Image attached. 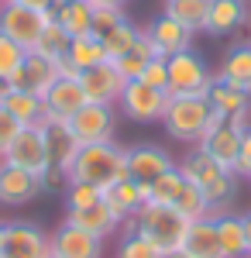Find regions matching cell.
Masks as SVG:
<instances>
[{
  "mask_svg": "<svg viewBox=\"0 0 251 258\" xmlns=\"http://www.w3.org/2000/svg\"><path fill=\"white\" fill-rule=\"evenodd\" d=\"M73 182H90V186H114L120 179H128V148H120L114 138L97 141V145H79L76 159L69 165Z\"/></svg>",
  "mask_w": 251,
  "mask_h": 258,
  "instance_id": "1",
  "label": "cell"
},
{
  "mask_svg": "<svg viewBox=\"0 0 251 258\" xmlns=\"http://www.w3.org/2000/svg\"><path fill=\"white\" fill-rule=\"evenodd\" d=\"M179 172L207 197L213 214L227 210V207L234 203V197H237V176L227 172L224 165H217V162H213L210 155H203L200 148H193L186 159L179 162Z\"/></svg>",
  "mask_w": 251,
  "mask_h": 258,
  "instance_id": "2",
  "label": "cell"
},
{
  "mask_svg": "<svg viewBox=\"0 0 251 258\" xmlns=\"http://www.w3.org/2000/svg\"><path fill=\"white\" fill-rule=\"evenodd\" d=\"M128 224L138 234H145L152 244H158L162 251H179L182 241H186V231H190V220L175 207H165V203H145Z\"/></svg>",
  "mask_w": 251,
  "mask_h": 258,
  "instance_id": "3",
  "label": "cell"
},
{
  "mask_svg": "<svg viewBox=\"0 0 251 258\" xmlns=\"http://www.w3.org/2000/svg\"><path fill=\"white\" fill-rule=\"evenodd\" d=\"M210 114L213 107L207 97H169L162 124L175 141H186L196 148L203 141V135L210 131Z\"/></svg>",
  "mask_w": 251,
  "mask_h": 258,
  "instance_id": "4",
  "label": "cell"
},
{
  "mask_svg": "<svg viewBox=\"0 0 251 258\" xmlns=\"http://www.w3.org/2000/svg\"><path fill=\"white\" fill-rule=\"evenodd\" d=\"M48 21H55V11H35L21 0H0V35L18 41L24 52L38 48V38L48 28Z\"/></svg>",
  "mask_w": 251,
  "mask_h": 258,
  "instance_id": "5",
  "label": "cell"
},
{
  "mask_svg": "<svg viewBox=\"0 0 251 258\" xmlns=\"http://www.w3.org/2000/svg\"><path fill=\"white\" fill-rule=\"evenodd\" d=\"M165 66H169V97H207L213 73L200 52L193 48L175 52L165 59Z\"/></svg>",
  "mask_w": 251,
  "mask_h": 258,
  "instance_id": "6",
  "label": "cell"
},
{
  "mask_svg": "<svg viewBox=\"0 0 251 258\" xmlns=\"http://www.w3.org/2000/svg\"><path fill=\"white\" fill-rule=\"evenodd\" d=\"M0 258H52V234L28 220H7L0 238Z\"/></svg>",
  "mask_w": 251,
  "mask_h": 258,
  "instance_id": "7",
  "label": "cell"
},
{
  "mask_svg": "<svg viewBox=\"0 0 251 258\" xmlns=\"http://www.w3.org/2000/svg\"><path fill=\"white\" fill-rule=\"evenodd\" d=\"M120 110L128 114L131 120L138 124H155V120L165 117V107H169V93H162V90H152L148 83L141 80H131L124 83V90H120Z\"/></svg>",
  "mask_w": 251,
  "mask_h": 258,
  "instance_id": "8",
  "label": "cell"
},
{
  "mask_svg": "<svg viewBox=\"0 0 251 258\" xmlns=\"http://www.w3.org/2000/svg\"><path fill=\"white\" fill-rule=\"evenodd\" d=\"M4 162H7V165H18L24 172H35V176L41 179V172L48 169V152H45V131H41V124L21 127L18 138L11 141Z\"/></svg>",
  "mask_w": 251,
  "mask_h": 258,
  "instance_id": "9",
  "label": "cell"
},
{
  "mask_svg": "<svg viewBox=\"0 0 251 258\" xmlns=\"http://www.w3.org/2000/svg\"><path fill=\"white\" fill-rule=\"evenodd\" d=\"M58 80V59H48L41 52H24L21 66L11 73V86L14 90H24V93H35V97H45L48 86Z\"/></svg>",
  "mask_w": 251,
  "mask_h": 258,
  "instance_id": "10",
  "label": "cell"
},
{
  "mask_svg": "<svg viewBox=\"0 0 251 258\" xmlns=\"http://www.w3.org/2000/svg\"><path fill=\"white\" fill-rule=\"evenodd\" d=\"M86 103H90V100H86V93H83L79 80H69V76H58V80L48 86V93L41 97L45 120H62V124H69Z\"/></svg>",
  "mask_w": 251,
  "mask_h": 258,
  "instance_id": "11",
  "label": "cell"
},
{
  "mask_svg": "<svg viewBox=\"0 0 251 258\" xmlns=\"http://www.w3.org/2000/svg\"><path fill=\"white\" fill-rule=\"evenodd\" d=\"M169 169H175V159L158 148V145H138V148H128V179H135L138 186H152L158 176H165Z\"/></svg>",
  "mask_w": 251,
  "mask_h": 258,
  "instance_id": "12",
  "label": "cell"
},
{
  "mask_svg": "<svg viewBox=\"0 0 251 258\" xmlns=\"http://www.w3.org/2000/svg\"><path fill=\"white\" fill-rule=\"evenodd\" d=\"M69 131L76 135L79 145L110 141L114 138V107H107V103H86L76 117L69 120Z\"/></svg>",
  "mask_w": 251,
  "mask_h": 258,
  "instance_id": "13",
  "label": "cell"
},
{
  "mask_svg": "<svg viewBox=\"0 0 251 258\" xmlns=\"http://www.w3.org/2000/svg\"><path fill=\"white\" fill-rule=\"evenodd\" d=\"M52 255L58 258H103V238L83 231L76 224L62 220L55 234H52Z\"/></svg>",
  "mask_w": 251,
  "mask_h": 258,
  "instance_id": "14",
  "label": "cell"
},
{
  "mask_svg": "<svg viewBox=\"0 0 251 258\" xmlns=\"http://www.w3.org/2000/svg\"><path fill=\"white\" fill-rule=\"evenodd\" d=\"M41 193V179L18 165L0 162V203L4 207H28Z\"/></svg>",
  "mask_w": 251,
  "mask_h": 258,
  "instance_id": "15",
  "label": "cell"
},
{
  "mask_svg": "<svg viewBox=\"0 0 251 258\" xmlns=\"http://www.w3.org/2000/svg\"><path fill=\"white\" fill-rule=\"evenodd\" d=\"M79 86H83V93H86L90 103H107V107H114L117 100H120L124 80L117 76V69L110 62H100L93 69H83V73H79Z\"/></svg>",
  "mask_w": 251,
  "mask_h": 258,
  "instance_id": "16",
  "label": "cell"
},
{
  "mask_svg": "<svg viewBox=\"0 0 251 258\" xmlns=\"http://www.w3.org/2000/svg\"><path fill=\"white\" fill-rule=\"evenodd\" d=\"M248 21H251L248 0H210L203 31L213 35V38H227V35H234V31H241Z\"/></svg>",
  "mask_w": 251,
  "mask_h": 258,
  "instance_id": "17",
  "label": "cell"
},
{
  "mask_svg": "<svg viewBox=\"0 0 251 258\" xmlns=\"http://www.w3.org/2000/svg\"><path fill=\"white\" fill-rule=\"evenodd\" d=\"M145 35L152 38L155 52H158L162 59H169V55H175V52H186V48H193V35H196V31H190L186 24L172 21L169 14H162V18H155L152 24L145 28Z\"/></svg>",
  "mask_w": 251,
  "mask_h": 258,
  "instance_id": "18",
  "label": "cell"
},
{
  "mask_svg": "<svg viewBox=\"0 0 251 258\" xmlns=\"http://www.w3.org/2000/svg\"><path fill=\"white\" fill-rule=\"evenodd\" d=\"M41 131H45V152H48V165L52 169H62L69 176V165L79 152L76 135L69 131V124L62 120H41Z\"/></svg>",
  "mask_w": 251,
  "mask_h": 258,
  "instance_id": "19",
  "label": "cell"
},
{
  "mask_svg": "<svg viewBox=\"0 0 251 258\" xmlns=\"http://www.w3.org/2000/svg\"><path fill=\"white\" fill-rule=\"evenodd\" d=\"M241 135H244V131H237V127H231V124H220V127L207 131L196 148H200L203 155H210L217 165H224L227 172H234L237 152H241Z\"/></svg>",
  "mask_w": 251,
  "mask_h": 258,
  "instance_id": "20",
  "label": "cell"
},
{
  "mask_svg": "<svg viewBox=\"0 0 251 258\" xmlns=\"http://www.w3.org/2000/svg\"><path fill=\"white\" fill-rule=\"evenodd\" d=\"M103 203L110 207V214H114L120 224H128V220L148 203V189L138 186L135 179H120V182H114V186L103 189Z\"/></svg>",
  "mask_w": 251,
  "mask_h": 258,
  "instance_id": "21",
  "label": "cell"
},
{
  "mask_svg": "<svg viewBox=\"0 0 251 258\" xmlns=\"http://www.w3.org/2000/svg\"><path fill=\"white\" fill-rule=\"evenodd\" d=\"M179 251H182L186 258H224L213 214L210 217H200V220H190V231H186V241H182Z\"/></svg>",
  "mask_w": 251,
  "mask_h": 258,
  "instance_id": "22",
  "label": "cell"
},
{
  "mask_svg": "<svg viewBox=\"0 0 251 258\" xmlns=\"http://www.w3.org/2000/svg\"><path fill=\"white\" fill-rule=\"evenodd\" d=\"M213 224H217V238H220V251H224V258H248L244 214L220 210V214H213Z\"/></svg>",
  "mask_w": 251,
  "mask_h": 258,
  "instance_id": "23",
  "label": "cell"
},
{
  "mask_svg": "<svg viewBox=\"0 0 251 258\" xmlns=\"http://www.w3.org/2000/svg\"><path fill=\"white\" fill-rule=\"evenodd\" d=\"M66 220H69V224H76V227H83V231H90V234H97V238H103V241L124 227V224L110 214V207H107L103 200H100L97 207H86V210H69Z\"/></svg>",
  "mask_w": 251,
  "mask_h": 258,
  "instance_id": "24",
  "label": "cell"
},
{
  "mask_svg": "<svg viewBox=\"0 0 251 258\" xmlns=\"http://www.w3.org/2000/svg\"><path fill=\"white\" fill-rule=\"evenodd\" d=\"M217 80H220V83H231V86L244 90V93H251V41L234 45L231 52L224 55Z\"/></svg>",
  "mask_w": 251,
  "mask_h": 258,
  "instance_id": "25",
  "label": "cell"
},
{
  "mask_svg": "<svg viewBox=\"0 0 251 258\" xmlns=\"http://www.w3.org/2000/svg\"><path fill=\"white\" fill-rule=\"evenodd\" d=\"M207 100H210L213 110H217V114H224L227 120L251 110V93L237 90V86H231V83H220L217 76H213L210 90H207Z\"/></svg>",
  "mask_w": 251,
  "mask_h": 258,
  "instance_id": "26",
  "label": "cell"
},
{
  "mask_svg": "<svg viewBox=\"0 0 251 258\" xmlns=\"http://www.w3.org/2000/svg\"><path fill=\"white\" fill-rule=\"evenodd\" d=\"M55 24L69 38H86L93 35V4H58Z\"/></svg>",
  "mask_w": 251,
  "mask_h": 258,
  "instance_id": "27",
  "label": "cell"
},
{
  "mask_svg": "<svg viewBox=\"0 0 251 258\" xmlns=\"http://www.w3.org/2000/svg\"><path fill=\"white\" fill-rule=\"evenodd\" d=\"M4 110L18 120L21 127H31V124H41V120H45L41 97H35V93H24V90H11V97L4 100Z\"/></svg>",
  "mask_w": 251,
  "mask_h": 258,
  "instance_id": "28",
  "label": "cell"
},
{
  "mask_svg": "<svg viewBox=\"0 0 251 258\" xmlns=\"http://www.w3.org/2000/svg\"><path fill=\"white\" fill-rule=\"evenodd\" d=\"M66 59H69V66H73L76 73H83V69H93L100 62H107V48H103V41H100L97 35H86V38L69 41Z\"/></svg>",
  "mask_w": 251,
  "mask_h": 258,
  "instance_id": "29",
  "label": "cell"
},
{
  "mask_svg": "<svg viewBox=\"0 0 251 258\" xmlns=\"http://www.w3.org/2000/svg\"><path fill=\"white\" fill-rule=\"evenodd\" d=\"M207 11H210V0H165V11L172 21L186 24L190 31H203L207 24Z\"/></svg>",
  "mask_w": 251,
  "mask_h": 258,
  "instance_id": "30",
  "label": "cell"
},
{
  "mask_svg": "<svg viewBox=\"0 0 251 258\" xmlns=\"http://www.w3.org/2000/svg\"><path fill=\"white\" fill-rule=\"evenodd\" d=\"M138 38H141V28H138L135 21H124V24H117L114 31H107L103 35V48H107V62L120 59V55H128V52H135L138 48Z\"/></svg>",
  "mask_w": 251,
  "mask_h": 258,
  "instance_id": "31",
  "label": "cell"
},
{
  "mask_svg": "<svg viewBox=\"0 0 251 258\" xmlns=\"http://www.w3.org/2000/svg\"><path fill=\"white\" fill-rule=\"evenodd\" d=\"M165 251L152 244L145 234H138L131 224H124V234H120V244H117V255L114 258H162Z\"/></svg>",
  "mask_w": 251,
  "mask_h": 258,
  "instance_id": "32",
  "label": "cell"
},
{
  "mask_svg": "<svg viewBox=\"0 0 251 258\" xmlns=\"http://www.w3.org/2000/svg\"><path fill=\"white\" fill-rule=\"evenodd\" d=\"M172 207H175V210H179V214H182L186 220H200V217H210V214H213L210 203H207V197L196 189L190 179L182 182V189H179V197H175Z\"/></svg>",
  "mask_w": 251,
  "mask_h": 258,
  "instance_id": "33",
  "label": "cell"
},
{
  "mask_svg": "<svg viewBox=\"0 0 251 258\" xmlns=\"http://www.w3.org/2000/svg\"><path fill=\"white\" fill-rule=\"evenodd\" d=\"M182 182H186V176L179 172V162H175V169H169L165 176H158L148 186V203H165V207H172L175 197H179V189H182Z\"/></svg>",
  "mask_w": 251,
  "mask_h": 258,
  "instance_id": "34",
  "label": "cell"
},
{
  "mask_svg": "<svg viewBox=\"0 0 251 258\" xmlns=\"http://www.w3.org/2000/svg\"><path fill=\"white\" fill-rule=\"evenodd\" d=\"M103 200V189L100 186H90V182H73L66 186V210H86V207H97Z\"/></svg>",
  "mask_w": 251,
  "mask_h": 258,
  "instance_id": "35",
  "label": "cell"
},
{
  "mask_svg": "<svg viewBox=\"0 0 251 258\" xmlns=\"http://www.w3.org/2000/svg\"><path fill=\"white\" fill-rule=\"evenodd\" d=\"M69 35L58 28L55 21H48V28L41 31V38H38V48L35 52H41V55H48V59H62L66 52H69Z\"/></svg>",
  "mask_w": 251,
  "mask_h": 258,
  "instance_id": "36",
  "label": "cell"
},
{
  "mask_svg": "<svg viewBox=\"0 0 251 258\" xmlns=\"http://www.w3.org/2000/svg\"><path fill=\"white\" fill-rule=\"evenodd\" d=\"M124 21H131L124 7H93V35L103 38L107 31H114L117 24H124Z\"/></svg>",
  "mask_w": 251,
  "mask_h": 258,
  "instance_id": "37",
  "label": "cell"
},
{
  "mask_svg": "<svg viewBox=\"0 0 251 258\" xmlns=\"http://www.w3.org/2000/svg\"><path fill=\"white\" fill-rule=\"evenodd\" d=\"M21 59H24V48L18 41H11L7 35H0V76L11 80V73L21 66Z\"/></svg>",
  "mask_w": 251,
  "mask_h": 258,
  "instance_id": "38",
  "label": "cell"
},
{
  "mask_svg": "<svg viewBox=\"0 0 251 258\" xmlns=\"http://www.w3.org/2000/svg\"><path fill=\"white\" fill-rule=\"evenodd\" d=\"M117 69V76L124 83H131V80H141V73H145V66H148V59H141L138 52H128V55H120V59L110 62Z\"/></svg>",
  "mask_w": 251,
  "mask_h": 258,
  "instance_id": "39",
  "label": "cell"
},
{
  "mask_svg": "<svg viewBox=\"0 0 251 258\" xmlns=\"http://www.w3.org/2000/svg\"><path fill=\"white\" fill-rule=\"evenodd\" d=\"M141 83H148L152 90H162V93H169V66H165V59L158 55V59H152L148 66H145V73H141Z\"/></svg>",
  "mask_w": 251,
  "mask_h": 258,
  "instance_id": "40",
  "label": "cell"
},
{
  "mask_svg": "<svg viewBox=\"0 0 251 258\" xmlns=\"http://www.w3.org/2000/svg\"><path fill=\"white\" fill-rule=\"evenodd\" d=\"M18 131H21V124L4 107H0V162H4V155H7V148H11V141L18 138Z\"/></svg>",
  "mask_w": 251,
  "mask_h": 258,
  "instance_id": "41",
  "label": "cell"
},
{
  "mask_svg": "<svg viewBox=\"0 0 251 258\" xmlns=\"http://www.w3.org/2000/svg\"><path fill=\"white\" fill-rule=\"evenodd\" d=\"M237 179H251V131L241 135V152H237V165H234Z\"/></svg>",
  "mask_w": 251,
  "mask_h": 258,
  "instance_id": "42",
  "label": "cell"
},
{
  "mask_svg": "<svg viewBox=\"0 0 251 258\" xmlns=\"http://www.w3.org/2000/svg\"><path fill=\"white\" fill-rule=\"evenodd\" d=\"M21 4H28V7H35V11H55L58 0H21Z\"/></svg>",
  "mask_w": 251,
  "mask_h": 258,
  "instance_id": "43",
  "label": "cell"
},
{
  "mask_svg": "<svg viewBox=\"0 0 251 258\" xmlns=\"http://www.w3.org/2000/svg\"><path fill=\"white\" fill-rule=\"evenodd\" d=\"M11 90H14V86H11V80H7V76H0V107H4V100L11 97Z\"/></svg>",
  "mask_w": 251,
  "mask_h": 258,
  "instance_id": "44",
  "label": "cell"
},
{
  "mask_svg": "<svg viewBox=\"0 0 251 258\" xmlns=\"http://www.w3.org/2000/svg\"><path fill=\"white\" fill-rule=\"evenodd\" d=\"M93 7H124L128 0H90Z\"/></svg>",
  "mask_w": 251,
  "mask_h": 258,
  "instance_id": "45",
  "label": "cell"
},
{
  "mask_svg": "<svg viewBox=\"0 0 251 258\" xmlns=\"http://www.w3.org/2000/svg\"><path fill=\"white\" fill-rule=\"evenodd\" d=\"M244 231H248V258H251V210L244 214Z\"/></svg>",
  "mask_w": 251,
  "mask_h": 258,
  "instance_id": "46",
  "label": "cell"
},
{
  "mask_svg": "<svg viewBox=\"0 0 251 258\" xmlns=\"http://www.w3.org/2000/svg\"><path fill=\"white\" fill-rule=\"evenodd\" d=\"M162 258H186V255H182V251H165Z\"/></svg>",
  "mask_w": 251,
  "mask_h": 258,
  "instance_id": "47",
  "label": "cell"
},
{
  "mask_svg": "<svg viewBox=\"0 0 251 258\" xmlns=\"http://www.w3.org/2000/svg\"><path fill=\"white\" fill-rule=\"evenodd\" d=\"M58 4H90V0H58Z\"/></svg>",
  "mask_w": 251,
  "mask_h": 258,
  "instance_id": "48",
  "label": "cell"
},
{
  "mask_svg": "<svg viewBox=\"0 0 251 258\" xmlns=\"http://www.w3.org/2000/svg\"><path fill=\"white\" fill-rule=\"evenodd\" d=\"M4 227H7V220H0V238H4Z\"/></svg>",
  "mask_w": 251,
  "mask_h": 258,
  "instance_id": "49",
  "label": "cell"
},
{
  "mask_svg": "<svg viewBox=\"0 0 251 258\" xmlns=\"http://www.w3.org/2000/svg\"><path fill=\"white\" fill-rule=\"evenodd\" d=\"M248 28H251V21H248ZM248 41H251V38H248Z\"/></svg>",
  "mask_w": 251,
  "mask_h": 258,
  "instance_id": "50",
  "label": "cell"
},
{
  "mask_svg": "<svg viewBox=\"0 0 251 258\" xmlns=\"http://www.w3.org/2000/svg\"><path fill=\"white\" fill-rule=\"evenodd\" d=\"M52 258H58V255H52Z\"/></svg>",
  "mask_w": 251,
  "mask_h": 258,
  "instance_id": "51",
  "label": "cell"
}]
</instances>
